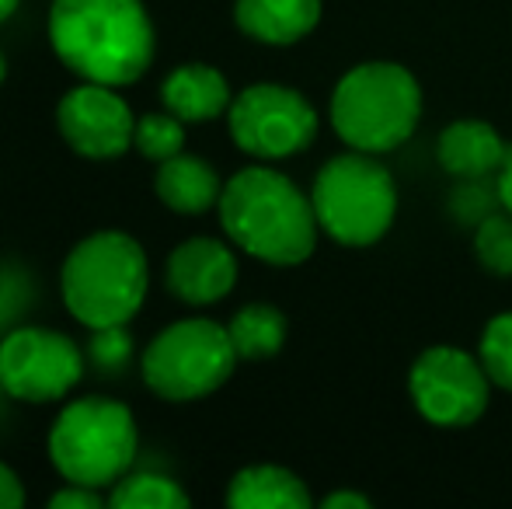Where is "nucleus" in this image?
Returning <instances> with one entry per match:
<instances>
[{
    "instance_id": "obj_7",
    "label": "nucleus",
    "mask_w": 512,
    "mask_h": 509,
    "mask_svg": "<svg viewBox=\"0 0 512 509\" xmlns=\"http://www.w3.org/2000/svg\"><path fill=\"white\" fill-rule=\"evenodd\" d=\"M237 349L227 325L209 318H185L154 335L143 349V381L164 401H199L220 391L237 367Z\"/></svg>"
},
{
    "instance_id": "obj_6",
    "label": "nucleus",
    "mask_w": 512,
    "mask_h": 509,
    "mask_svg": "<svg viewBox=\"0 0 512 509\" xmlns=\"http://www.w3.org/2000/svg\"><path fill=\"white\" fill-rule=\"evenodd\" d=\"M136 419L122 401H70L49 429V461L70 485L105 489L129 475L136 461Z\"/></svg>"
},
{
    "instance_id": "obj_19",
    "label": "nucleus",
    "mask_w": 512,
    "mask_h": 509,
    "mask_svg": "<svg viewBox=\"0 0 512 509\" xmlns=\"http://www.w3.org/2000/svg\"><path fill=\"white\" fill-rule=\"evenodd\" d=\"M112 509H189L192 499L175 478L154 475V471H143V475H122L115 482L112 496H108Z\"/></svg>"
},
{
    "instance_id": "obj_12",
    "label": "nucleus",
    "mask_w": 512,
    "mask_h": 509,
    "mask_svg": "<svg viewBox=\"0 0 512 509\" xmlns=\"http://www.w3.org/2000/svg\"><path fill=\"white\" fill-rule=\"evenodd\" d=\"M164 279L182 304L209 307L234 290L237 255L216 238H189L168 255Z\"/></svg>"
},
{
    "instance_id": "obj_31",
    "label": "nucleus",
    "mask_w": 512,
    "mask_h": 509,
    "mask_svg": "<svg viewBox=\"0 0 512 509\" xmlns=\"http://www.w3.org/2000/svg\"><path fill=\"white\" fill-rule=\"evenodd\" d=\"M0 394H4V384H0Z\"/></svg>"
},
{
    "instance_id": "obj_17",
    "label": "nucleus",
    "mask_w": 512,
    "mask_h": 509,
    "mask_svg": "<svg viewBox=\"0 0 512 509\" xmlns=\"http://www.w3.org/2000/svg\"><path fill=\"white\" fill-rule=\"evenodd\" d=\"M310 499L300 475L279 464H251L237 471L227 485L230 509H307Z\"/></svg>"
},
{
    "instance_id": "obj_28",
    "label": "nucleus",
    "mask_w": 512,
    "mask_h": 509,
    "mask_svg": "<svg viewBox=\"0 0 512 509\" xmlns=\"http://www.w3.org/2000/svg\"><path fill=\"white\" fill-rule=\"evenodd\" d=\"M495 199H499V206L512 217V154L499 168V175H495Z\"/></svg>"
},
{
    "instance_id": "obj_24",
    "label": "nucleus",
    "mask_w": 512,
    "mask_h": 509,
    "mask_svg": "<svg viewBox=\"0 0 512 509\" xmlns=\"http://www.w3.org/2000/svg\"><path fill=\"white\" fill-rule=\"evenodd\" d=\"M28 304H32V286H28V279L11 269H0V328L11 325Z\"/></svg>"
},
{
    "instance_id": "obj_10",
    "label": "nucleus",
    "mask_w": 512,
    "mask_h": 509,
    "mask_svg": "<svg viewBox=\"0 0 512 509\" xmlns=\"http://www.w3.org/2000/svg\"><path fill=\"white\" fill-rule=\"evenodd\" d=\"M84 374V356L77 342L53 328H14L0 342V384L7 398L60 401L74 391Z\"/></svg>"
},
{
    "instance_id": "obj_22",
    "label": "nucleus",
    "mask_w": 512,
    "mask_h": 509,
    "mask_svg": "<svg viewBox=\"0 0 512 509\" xmlns=\"http://www.w3.org/2000/svg\"><path fill=\"white\" fill-rule=\"evenodd\" d=\"M478 356L492 384L502 387V391H512V311H499L481 328Z\"/></svg>"
},
{
    "instance_id": "obj_8",
    "label": "nucleus",
    "mask_w": 512,
    "mask_h": 509,
    "mask_svg": "<svg viewBox=\"0 0 512 509\" xmlns=\"http://www.w3.org/2000/svg\"><path fill=\"white\" fill-rule=\"evenodd\" d=\"M492 377L481 356L457 346H429L408 370V394L415 412L439 429H467L488 412Z\"/></svg>"
},
{
    "instance_id": "obj_9",
    "label": "nucleus",
    "mask_w": 512,
    "mask_h": 509,
    "mask_svg": "<svg viewBox=\"0 0 512 509\" xmlns=\"http://www.w3.org/2000/svg\"><path fill=\"white\" fill-rule=\"evenodd\" d=\"M234 143L258 161H283L304 154L317 140V109L286 84H251L227 109Z\"/></svg>"
},
{
    "instance_id": "obj_2",
    "label": "nucleus",
    "mask_w": 512,
    "mask_h": 509,
    "mask_svg": "<svg viewBox=\"0 0 512 509\" xmlns=\"http://www.w3.org/2000/svg\"><path fill=\"white\" fill-rule=\"evenodd\" d=\"M216 210L227 238L244 255L265 265H279V269L304 265L317 248L321 227H317L314 203L293 178L276 168L255 164L230 175L223 182Z\"/></svg>"
},
{
    "instance_id": "obj_29",
    "label": "nucleus",
    "mask_w": 512,
    "mask_h": 509,
    "mask_svg": "<svg viewBox=\"0 0 512 509\" xmlns=\"http://www.w3.org/2000/svg\"><path fill=\"white\" fill-rule=\"evenodd\" d=\"M14 7H18V0H0V21H7L14 14Z\"/></svg>"
},
{
    "instance_id": "obj_21",
    "label": "nucleus",
    "mask_w": 512,
    "mask_h": 509,
    "mask_svg": "<svg viewBox=\"0 0 512 509\" xmlns=\"http://www.w3.org/2000/svg\"><path fill=\"white\" fill-rule=\"evenodd\" d=\"M133 147L150 161H168V157L182 154L185 147V123L171 112H150V116L136 119Z\"/></svg>"
},
{
    "instance_id": "obj_16",
    "label": "nucleus",
    "mask_w": 512,
    "mask_h": 509,
    "mask_svg": "<svg viewBox=\"0 0 512 509\" xmlns=\"http://www.w3.org/2000/svg\"><path fill=\"white\" fill-rule=\"evenodd\" d=\"M154 192L161 196V203L185 217H199L209 213L223 196V182L216 175V168L196 154H175L168 161H161L154 178Z\"/></svg>"
},
{
    "instance_id": "obj_11",
    "label": "nucleus",
    "mask_w": 512,
    "mask_h": 509,
    "mask_svg": "<svg viewBox=\"0 0 512 509\" xmlns=\"http://www.w3.org/2000/svg\"><path fill=\"white\" fill-rule=\"evenodd\" d=\"M56 126L63 140L91 161H112L133 147L136 119L129 105L112 91V84H81L67 91L56 109Z\"/></svg>"
},
{
    "instance_id": "obj_20",
    "label": "nucleus",
    "mask_w": 512,
    "mask_h": 509,
    "mask_svg": "<svg viewBox=\"0 0 512 509\" xmlns=\"http://www.w3.org/2000/svg\"><path fill=\"white\" fill-rule=\"evenodd\" d=\"M474 258L492 276H512V217L506 210L488 213L474 227Z\"/></svg>"
},
{
    "instance_id": "obj_25",
    "label": "nucleus",
    "mask_w": 512,
    "mask_h": 509,
    "mask_svg": "<svg viewBox=\"0 0 512 509\" xmlns=\"http://www.w3.org/2000/svg\"><path fill=\"white\" fill-rule=\"evenodd\" d=\"M49 506L53 509H102L105 499L98 496V489H88V485H67L56 496H49Z\"/></svg>"
},
{
    "instance_id": "obj_5",
    "label": "nucleus",
    "mask_w": 512,
    "mask_h": 509,
    "mask_svg": "<svg viewBox=\"0 0 512 509\" xmlns=\"http://www.w3.org/2000/svg\"><path fill=\"white\" fill-rule=\"evenodd\" d=\"M310 203L317 227L335 245L370 248L387 238L398 217V182L377 154L345 150L317 171Z\"/></svg>"
},
{
    "instance_id": "obj_1",
    "label": "nucleus",
    "mask_w": 512,
    "mask_h": 509,
    "mask_svg": "<svg viewBox=\"0 0 512 509\" xmlns=\"http://www.w3.org/2000/svg\"><path fill=\"white\" fill-rule=\"evenodd\" d=\"M49 42L67 70L112 88L140 81L154 63V25L143 0H53Z\"/></svg>"
},
{
    "instance_id": "obj_3",
    "label": "nucleus",
    "mask_w": 512,
    "mask_h": 509,
    "mask_svg": "<svg viewBox=\"0 0 512 509\" xmlns=\"http://www.w3.org/2000/svg\"><path fill=\"white\" fill-rule=\"evenodd\" d=\"M328 116L345 147L377 157L391 154L415 136L422 119V84L405 63H356L338 77Z\"/></svg>"
},
{
    "instance_id": "obj_30",
    "label": "nucleus",
    "mask_w": 512,
    "mask_h": 509,
    "mask_svg": "<svg viewBox=\"0 0 512 509\" xmlns=\"http://www.w3.org/2000/svg\"><path fill=\"white\" fill-rule=\"evenodd\" d=\"M4 77H7V60H4V53H0V84H4Z\"/></svg>"
},
{
    "instance_id": "obj_18",
    "label": "nucleus",
    "mask_w": 512,
    "mask_h": 509,
    "mask_svg": "<svg viewBox=\"0 0 512 509\" xmlns=\"http://www.w3.org/2000/svg\"><path fill=\"white\" fill-rule=\"evenodd\" d=\"M241 360H269L286 346V314L272 304H248L227 325Z\"/></svg>"
},
{
    "instance_id": "obj_15",
    "label": "nucleus",
    "mask_w": 512,
    "mask_h": 509,
    "mask_svg": "<svg viewBox=\"0 0 512 509\" xmlns=\"http://www.w3.org/2000/svg\"><path fill=\"white\" fill-rule=\"evenodd\" d=\"M161 102L182 123H209L230 109V84L216 67L206 63H182L161 84Z\"/></svg>"
},
{
    "instance_id": "obj_26",
    "label": "nucleus",
    "mask_w": 512,
    "mask_h": 509,
    "mask_svg": "<svg viewBox=\"0 0 512 509\" xmlns=\"http://www.w3.org/2000/svg\"><path fill=\"white\" fill-rule=\"evenodd\" d=\"M25 506V489H21V478L14 475L7 464H0V509H18Z\"/></svg>"
},
{
    "instance_id": "obj_23",
    "label": "nucleus",
    "mask_w": 512,
    "mask_h": 509,
    "mask_svg": "<svg viewBox=\"0 0 512 509\" xmlns=\"http://www.w3.org/2000/svg\"><path fill=\"white\" fill-rule=\"evenodd\" d=\"M129 353H133V339H129L126 325L95 328V335H91V342H88L91 363H95L98 370H108V374L126 367Z\"/></svg>"
},
{
    "instance_id": "obj_4",
    "label": "nucleus",
    "mask_w": 512,
    "mask_h": 509,
    "mask_svg": "<svg viewBox=\"0 0 512 509\" xmlns=\"http://www.w3.org/2000/svg\"><path fill=\"white\" fill-rule=\"evenodd\" d=\"M150 265L140 241L122 231H98L70 248L60 272L67 311L84 328L129 325L143 307Z\"/></svg>"
},
{
    "instance_id": "obj_27",
    "label": "nucleus",
    "mask_w": 512,
    "mask_h": 509,
    "mask_svg": "<svg viewBox=\"0 0 512 509\" xmlns=\"http://www.w3.org/2000/svg\"><path fill=\"white\" fill-rule=\"evenodd\" d=\"M321 506L324 509H373V499L363 496V492L342 489V492H331V496H324Z\"/></svg>"
},
{
    "instance_id": "obj_14",
    "label": "nucleus",
    "mask_w": 512,
    "mask_h": 509,
    "mask_svg": "<svg viewBox=\"0 0 512 509\" xmlns=\"http://www.w3.org/2000/svg\"><path fill=\"white\" fill-rule=\"evenodd\" d=\"M321 0H234V21L248 39L293 46L321 21Z\"/></svg>"
},
{
    "instance_id": "obj_13",
    "label": "nucleus",
    "mask_w": 512,
    "mask_h": 509,
    "mask_svg": "<svg viewBox=\"0 0 512 509\" xmlns=\"http://www.w3.org/2000/svg\"><path fill=\"white\" fill-rule=\"evenodd\" d=\"M512 147L502 140V133L485 119H457L439 133L436 161L446 175L460 182H481L488 175H499V168L509 161Z\"/></svg>"
}]
</instances>
